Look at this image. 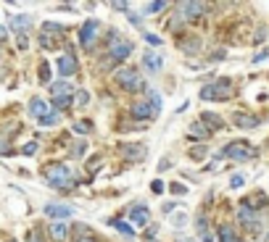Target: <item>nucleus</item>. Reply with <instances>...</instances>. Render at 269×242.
Here are the masks:
<instances>
[{"mask_svg":"<svg viewBox=\"0 0 269 242\" xmlns=\"http://www.w3.org/2000/svg\"><path fill=\"white\" fill-rule=\"evenodd\" d=\"M45 179H48V184L50 187H55V190H69L71 187V171L66 169L63 163H50V166H45Z\"/></svg>","mask_w":269,"mask_h":242,"instance_id":"nucleus-1","label":"nucleus"},{"mask_svg":"<svg viewBox=\"0 0 269 242\" xmlns=\"http://www.w3.org/2000/svg\"><path fill=\"white\" fill-rule=\"evenodd\" d=\"M233 95V85H230V79H219L214 85H206L201 90V98L203 100H227Z\"/></svg>","mask_w":269,"mask_h":242,"instance_id":"nucleus-2","label":"nucleus"},{"mask_svg":"<svg viewBox=\"0 0 269 242\" xmlns=\"http://www.w3.org/2000/svg\"><path fill=\"white\" fill-rule=\"evenodd\" d=\"M225 155L230 161H248V158H256V147H251L246 139H235L225 147Z\"/></svg>","mask_w":269,"mask_h":242,"instance_id":"nucleus-3","label":"nucleus"},{"mask_svg":"<svg viewBox=\"0 0 269 242\" xmlns=\"http://www.w3.org/2000/svg\"><path fill=\"white\" fill-rule=\"evenodd\" d=\"M116 82L124 90H140V85H143V79L137 77V69H129V66H124V69L116 71Z\"/></svg>","mask_w":269,"mask_h":242,"instance_id":"nucleus-4","label":"nucleus"},{"mask_svg":"<svg viewBox=\"0 0 269 242\" xmlns=\"http://www.w3.org/2000/svg\"><path fill=\"white\" fill-rule=\"evenodd\" d=\"M119 153L124 155V161L137 163V161H143V158L148 155V147L140 145V142H124V145H119Z\"/></svg>","mask_w":269,"mask_h":242,"instance_id":"nucleus-5","label":"nucleus"},{"mask_svg":"<svg viewBox=\"0 0 269 242\" xmlns=\"http://www.w3.org/2000/svg\"><path fill=\"white\" fill-rule=\"evenodd\" d=\"M98 32H100V24L95 21V18H87L85 26L79 29V42H82V48H92V42H95Z\"/></svg>","mask_w":269,"mask_h":242,"instance_id":"nucleus-6","label":"nucleus"},{"mask_svg":"<svg viewBox=\"0 0 269 242\" xmlns=\"http://www.w3.org/2000/svg\"><path fill=\"white\" fill-rule=\"evenodd\" d=\"M108 40H111V58H114V61L129 58V53H132V45H129V42H122V40L116 37V32H111Z\"/></svg>","mask_w":269,"mask_h":242,"instance_id":"nucleus-7","label":"nucleus"},{"mask_svg":"<svg viewBox=\"0 0 269 242\" xmlns=\"http://www.w3.org/2000/svg\"><path fill=\"white\" fill-rule=\"evenodd\" d=\"M74 71H77V58H74L71 53L58 55V74L61 77H71Z\"/></svg>","mask_w":269,"mask_h":242,"instance_id":"nucleus-8","label":"nucleus"},{"mask_svg":"<svg viewBox=\"0 0 269 242\" xmlns=\"http://www.w3.org/2000/svg\"><path fill=\"white\" fill-rule=\"evenodd\" d=\"M180 16L182 18H198L203 11H206V5H203V3H180Z\"/></svg>","mask_w":269,"mask_h":242,"instance_id":"nucleus-9","label":"nucleus"},{"mask_svg":"<svg viewBox=\"0 0 269 242\" xmlns=\"http://www.w3.org/2000/svg\"><path fill=\"white\" fill-rule=\"evenodd\" d=\"M45 213H48V216H53V219H69V216H74V208H69V206H55V203H48V206H45Z\"/></svg>","mask_w":269,"mask_h":242,"instance_id":"nucleus-10","label":"nucleus"},{"mask_svg":"<svg viewBox=\"0 0 269 242\" xmlns=\"http://www.w3.org/2000/svg\"><path fill=\"white\" fill-rule=\"evenodd\" d=\"M132 116H135V119H153L156 111H153L151 103H145V100H137V103L132 106Z\"/></svg>","mask_w":269,"mask_h":242,"instance_id":"nucleus-11","label":"nucleus"},{"mask_svg":"<svg viewBox=\"0 0 269 242\" xmlns=\"http://www.w3.org/2000/svg\"><path fill=\"white\" fill-rule=\"evenodd\" d=\"M50 237L55 242H66V237H69V224H63V221H55V224H50Z\"/></svg>","mask_w":269,"mask_h":242,"instance_id":"nucleus-12","label":"nucleus"},{"mask_svg":"<svg viewBox=\"0 0 269 242\" xmlns=\"http://www.w3.org/2000/svg\"><path fill=\"white\" fill-rule=\"evenodd\" d=\"M143 63H145V69L159 71V69L164 66V55H159V53H145V55H143Z\"/></svg>","mask_w":269,"mask_h":242,"instance_id":"nucleus-13","label":"nucleus"},{"mask_svg":"<svg viewBox=\"0 0 269 242\" xmlns=\"http://www.w3.org/2000/svg\"><path fill=\"white\" fill-rule=\"evenodd\" d=\"M129 219H132L137 227H145V224H148V219H151V213H148V208H145V206H137V208H132Z\"/></svg>","mask_w":269,"mask_h":242,"instance_id":"nucleus-14","label":"nucleus"},{"mask_svg":"<svg viewBox=\"0 0 269 242\" xmlns=\"http://www.w3.org/2000/svg\"><path fill=\"white\" fill-rule=\"evenodd\" d=\"M201 124L211 132V129H222V126H225V121H222V116H217V114H203Z\"/></svg>","mask_w":269,"mask_h":242,"instance_id":"nucleus-15","label":"nucleus"},{"mask_svg":"<svg viewBox=\"0 0 269 242\" xmlns=\"http://www.w3.org/2000/svg\"><path fill=\"white\" fill-rule=\"evenodd\" d=\"M235 126H240V129H254V126H259V119L256 116H248V114H235Z\"/></svg>","mask_w":269,"mask_h":242,"instance_id":"nucleus-16","label":"nucleus"},{"mask_svg":"<svg viewBox=\"0 0 269 242\" xmlns=\"http://www.w3.org/2000/svg\"><path fill=\"white\" fill-rule=\"evenodd\" d=\"M11 26L16 32H24V29H29L32 26V16H26V13H18V16H13L11 18Z\"/></svg>","mask_w":269,"mask_h":242,"instance_id":"nucleus-17","label":"nucleus"},{"mask_svg":"<svg viewBox=\"0 0 269 242\" xmlns=\"http://www.w3.org/2000/svg\"><path fill=\"white\" fill-rule=\"evenodd\" d=\"M50 92H53V98H69L71 85L69 82H55V85H50Z\"/></svg>","mask_w":269,"mask_h":242,"instance_id":"nucleus-18","label":"nucleus"},{"mask_svg":"<svg viewBox=\"0 0 269 242\" xmlns=\"http://www.w3.org/2000/svg\"><path fill=\"white\" fill-rule=\"evenodd\" d=\"M29 114H32V116H34L37 121H40V119H42L45 114H48V106H45V103H42L40 98H34L32 103H29Z\"/></svg>","mask_w":269,"mask_h":242,"instance_id":"nucleus-19","label":"nucleus"},{"mask_svg":"<svg viewBox=\"0 0 269 242\" xmlns=\"http://www.w3.org/2000/svg\"><path fill=\"white\" fill-rule=\"evenodd\" d=\"M180 48L188 53V55H196L198 50H201V40H196V37H193V40H182L180 42Z\"/></svg>","mask_w":269,"mask_h":242,"instance_id":"nucleus-20","label":"nucleus"},{"mask_svg":"<svg viewBox=\"0 0 269 242\" xmlns=\"http://www.w3.org/2000/svg\"><path fill=\"white\" fill-rule=\"evenodd\" d=\"M190 137H201V139H206V137H209V129L198 121V124H193V126H190Z\"/></svg>","mask_w":269,"mask_h":242,"instance_id":"nucleus-21","label":"nucleus"},{"mask_svg":"<svg viewBox=\"0 0 269 242\" xmlns=\"http://www.w3.org/2000/svg\"><path fill=\"white\" fill-rule=\"evenodd\" d=\"M238 219H240V224H251V221H254V211L251 208H248V206H243V208H240V213H238Z\"/></svg>","mask_w":269,"mask_h":242,"instance_id":"nucleus-22","label":"nucleus"},{"mask_svg":"<svg viewBox=\"0 0 269 242\" xmlns=\"http://www.w3.org/2000/svg\"><path fill=\"white\" fill-rule=\"evenodd\" d=\"M219 237L225 240V242H235V232H233V227H222V229H219Z\"/></svg>","mask_w":269,"mask_h":242,"instance_id":"nucleus-23","label":"nucleus"},{"mask_svg":"<svg viewBox=\"0 0 269 242\" xmlns=\"http://www.w3.org/2000/svg\"><path fill=\"white\" fill-rule=\"evenodd\" d=\"M58 119H61L58 114H45V116L40 119V126H53V124H55V121H58Z\"/></svg>","mask_w":269,"mask_h":242,"instance_id":"nucleus-24","label":"nucleus"},{"mask_svg":"<svg viewBox=\"0 0 269 242\" xmlns=\"http://www.w3.org/2000/svg\"><path fill=\"white\" fill-rule=\"evenodd\" d=\"M40 82H42V85H48V82H50V66H48V63H40Z\"/></svg>","mask_w":269,"mask_h":242,"instance_id":"nucleus-25","label":"nucleus"},{"mask_svg":"<svg viewBox=\"0 0 269 242\" xmlns=\"http://www.w3.org/2000/svg\"><path fill=\"white\" fill-rule=\"evenodd\" d=\"M166 3H161V0H156V3H148L145 5V13H156V11H164Z\"/></svg>","mask_w":269,"mask_h":242,"instance_id":"nucleus-26","label":"nucleus"},{"mask_svg":"<svg viewBox=\"0 0 269 242\" xmlns=\"http://www.w3.org/2000/svg\"><path fill=\"white\" fill-rule=\"evenodd\" d=\"M114 227H116L119 232H122V235H124V237H132V235H135V232H132V229H129L127 224H124V221H114Z\"/></svg>","mask_w":269,"mask_h":242,"instance_id":"nucleus-27","label":"nucleus"},{"mask_svg":"<svg viewBox=\"0 0 269 242\" xmlns=\"http://www.w3.org/2000/svg\"><path fill=\"white\" fill-rule=\"evenodd\" d=\"M42 32H63V26L55 24V21H45L42 24Z\"/></svg>","mask_w":269,"mask_h":242,"instance_id":"nucleus-28","label":"nucleus"},{"mask_svg":"<svg viewBox=\"0 0 269 242\" xmlns=\"http://www.w3.org/2000/svg\"><path fill=\"white\" fill-rule=\"evenodd\" d=\"M90 124H87V121H77V124H74V132H82V134H87L90 132Z\"/></svg>","mask_w":269,"mask_h":242,"instance_id":"nucleus-29","label":"nucleus"},{"mask_svg":"<svg viewBox=\"0 0 269 242\" xmlns=\"http://www.w3.org/2000/svg\"><path fill=\"white\" fill-rule=\"evenodd\" d=\"M151 106H153L156 114H159V108H161V95L159 92H151Z\"/></svg>","mask_w":269,"mask_h":242,"instance_id":"nucleus-30","label":"nucleus"},{"mask_svg":"<svg viewBox=\"0 0 269 242\" xmlns=\"http://www.w3.org/2000/svg\"><path fill=\"white\" fill-rule=\"evenodd\" d=\"M145 42L148 45H161V37L153 34V32H145Z\"/></svg>","mask_w":269,"mask_h":242,"instance_id":"nucleus-31","label":"nucleus"},{"mask_svg":"<svg viewBox=\"0 0 269 242\" xmlns=\"http://www.w3.org/2000/svg\"><path fill=\"white\" fill-rule=\"evenodd\" d=\"M230 184H233V190H240V187L246 184V179H243L240 174H235V176H233V182H230Z\"/></svg>","mask_w":269,"mask_h":242,"instance_id":"nucleus-32","label":"nucleus"},{"mask_svg":"<svg viewBox=\"0 0 269 242\" xmlns=\"http://www.w3.org/2000/svg\"><path fill=\"white\" fill-rule=\"evenodd\" d=\"M21 153H24V155H32V153H37V142H26V145L21 147Z\"/></svg>","mask_w":269,"mask_h":242,"instance_id":"nucleus-33","label":"nucleus"},{"mask_svg":"<svg viewBox=\"0 0 269 242\" xmlns=\"http://www.w3.org/2000/svg\"><path fill=\"white\" fill-rule=\"evenodd\" d=\"M85 147H87V142H85V139H79V142L74 145V150H71V153H74V155H82V153H85Z\"/></svg>","mask_w":269,"mask_h":242,"instance_id":"nucleus-34","label":"nucleus"},{"mask_svg":"<svg viewBox=\"0 0 269 242\" xmlns=\"http://www.w3.org/2000/svg\"><path fill=\"white\" fill-rule=\"evenodd\" d=\"M53 103H55V108H66L71 103V98H53Z\"/></svg>","mask_w":269,"mask_h":242,"instance_id":"nucleus-35","label":"nucleus"},{"mask_svg":"<svg viewBox=\"0 0 269 242\" xmlns=\"http://www.w3.org/2000/svg\"><path fill=\"white\" fill-rule=\"evenodd\" d=\"M87 100H90V95H87L85 90H79V92H77V103H79V106H87Z\"/></svg>","mask_w":269,"mask_h":242,"instance_id":"nucleus-36","label":"nucleus"},{"mask_svg":"<svg viewBox=\"0 0 269 242\" xmlns=\"http://www.w3.org/2000/svg\"><path fill=\"white\" fill-rule=\"evenodd\" d=\"M264 37H267V26H259V29H256V37H254V40H256V42H264Z\"/></svg>","mask_w":269,"mask_h":242,"instance_id":"nucleus-37","label":"nucleus"},{"mask_svg":"<svg viewBox=\"0 0 269 242\" xmlns=\"http://www.w3.org/2000/svg\"><path fill=\"white\" fill-rule=\"evenodd\" d=\"M98 166H100V155H95V158H90L87 169H90V171H98Z\"/></svg>","mask_w":269,"mask_h":242,"instance_id":"nucleus-38","label":"nucleus"},{"mask_svg":"<svg viewBox=\"0 0 269 242\" xmlns=\"http://www.w3.org/2000/svg\"><path fill=\"white\" fill-rule=\"evenodd\" d=\"M190 155H193V158H203V155H206V147H193Z\"/></svg>","mask_w":269,"mask_h":242,"instance_id":"nucleus-39","label":"nucleus"},{"mask_svg":"<svg viewBox=\"0 0 269 242\" xmlns=\"http://www.w3.org/2000/svg\"><path fill=\"white\" fill-rule=\"evenodd\" d=\"M269 58V50H262L259 55H254V63H262V61H267Z\"/></svg>","mask_w":269,"mask_h":242,"instance_id":"nucleus-40","label":"nucleus"},{"mask_svg":"<svg viewBox=\"0 0 269 242\" xmlns=\"http://www.w3.org/2000/svg\"><path fill=\"white\" fill-rule=\"evenodd\" d=\"M40 45H42V48H53V40H50L48 34H42V37H40Z\"/></svg>","mask_w":269,"mask_h":242,"instance_id":"nucleus-41","label":"nucleus"},{"mask_svg":"<svg viewBox=\"0 0 269 242\" xmlns=\"http://www.w3.org/2000/svg\"><path fill=\"white\" fill-rule=\"evenodd\" d=\"M201 242H214V235L206 229V232H201Z\"/></svg>","mask_w":269,"mask_h":242,"instance_id":"nucleus-42","label":"nucleus"},{"mask_svg":"<svg viewBox=\"0 0 269 242\" xmlns=\"http://www.w3.org/2000/svg\"><path fill=\"white\" fill-rule=\"evenodd\" d=\"M29 242H42V235H40V232H29Z\"/></svg>","mask_w":269,"mask_h":242,"instance_id":"nucleus-43","label":"nucleus"},{"mask_svg":"<svg viewBox=\"0 0 269 242\" xmlns=\"http://www.w3.org/2000/svg\"><path fill=\"white\" fill-rule=\"evenodd\" d=\"M185 221H188V219H185V213H180V216H174V221H172V224H174V227H182Z\"/></svg>","mask_w":269,"mask_h":242,"instance_id":"nucleus-44","label":"nucleus"},{"mask_svg":"<svg viewBox=\"0 0 269 242\" xmlns=\"http://www.w3.org/2000/svg\"><path fill=\"white\" fill-rule=\"evenodd\" d=\"M151 190H153L156 195H159V192H164V184H161V182H153V187H151Z\"/></svg>","mask_w":269,"mask_h":242,"instance_id":"nucleus-45","label":"nucleus"},{"mask_svg":"<svg viewBox=\"0 0 269 242\" xmlns=\"http://www.w3.org/2000/svg\"><path fill=\"white\" fill-rule=\"evenodd\" d=\"M172 192H174V195H182L185 187H182V184H172Z\"/></svg>","mask_w":269,"mask_h":242,"instance_id":"nucleus-46","label":"nucleus"},{"mask_svg":"<svg viewBox=\"0 0 269 242\" xmlns=\"http://www.w3.org/2000/svg\"><path fill=\"white\" fill-rule=\"evenodd\" d=\"M26 45H29V40H26V37L21 34V37H18V48H21V50H24V48H26Z\"/></svg>","mask_w":269,"mask_h":242,"instance_id":"nucleus-47","label":"nucleus"},{"mask_svg":"<svg viewBox=\"0 0 269 242\" xmlns=\"http://www.w3.org/2000/svg\"><path fill=\"white\" fill-rule=\"evenodd\" d=\"M174 208H177V203H166V206H164V213H172Z\"/></svg>","mask_w":269,"mask_h":242,"instance_id":"nucleus-48","label":"nucleus"},{"mask_svg":"<svg viewBox=\"0 0 269 242\" xmlns=\"http://www.w3.org/2000/svg\"><path fill=\"white\" fill-rule=\"evenodd\" d=\"M111 5H114L116 11H127V3H111Z\"/></svg>","mask_w":269,"mask_h":242,"instance_id":"nucleus-49","label":"nucleus"},{"mask_svg":"<svg viewBox=\"0 0 269 242\" xmlns=\"http://www.w3.org/2000/svg\"><path fill=\"white\" fill-rule=\"evenodd\" d=\"M3 40H5V29L0 26V42H3Z\"/></svg>","mask_w":269,"mask_h":242,"instance_id":"nucleus-50","label":"nucleus"},{"mask_svg":"<svg viewBox=\"0 0 269 242\" xmlns=\"http://www.w3.org/2000/svg\"><path fill=\"white\" fill-rule=\"evenodd\" d=\"M77 242H95V240H77Z\"/></svg>","mask_w":269,"mask_h":242,"instance_id":"nucleus-51","label":"nucleus"},{"mask_svg":"<svg viewBox=\"0 0 269 242\" xmlns=\"http://www.w3.org/2000/svg\"><path fill=\"white\" fill-rule=\"evenodd\" d=\"M264 242H269V232H267V240H264Z\"/></svg>","mask_w":269,"mask_h":242,"instance_id":"nucleus-52","label":"nucleus"},{"mask_svg":"<svg viewBox=\"0 0 269 242\" xmlns=\"http://www.w3.org/2000/svg\"><path fill=\"white\" fill-rule=\"evenodd\" d=\"M235 242H240V240H235Z\"/></svg>","mask_w":269,"mask_h":242,"instance_id":"nucleus-53","label":"nucleus"},{"mask_svg":"<svg viewBox=\"0 0 269 242\" xmlns=\"http://www.w3.org/2000/svg\"><path fill=\"white\" fill-rule=\"evenodd\" d=\"M11 242H13V240H11Z\"/></svg>","mask_w":269,"mask_h":242,"instance_id":"nucleus-54","label":"nucleus"}]
</instances>
